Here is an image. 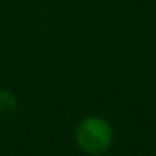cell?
<instances>
[{
	"label": "cell",
	"mask_w": 156,
	"mask_h": 156,
	"mask_svg": "<svg viewBox=\"0 0 156 156\" xmlns=\"http://www.w3.org/2000/svg\"><path fill=\"white\" fill-rule=\"evenodd\" d=\"M76 143L86 154L99 156L109 149L112 143V128L104 118L87 116L76 128Z\"/></svg>",
	"instance_id": "cell-1"
},
{
	"label": "cell",
	"mask_w": 156,
	"mask_h": 156,
	"mask_svg": "<svg viewBox=\"0 0 156 156\" xmlns=\"http://www.w3.org/2000/svg\"><path fill=\"white\" fill-rule=\"evenodd\" d=\"M17 109V99L10 91L0 89V116H9Z\"/></svg>",
	"instance_id": "cell-2"
}]
</instances>
